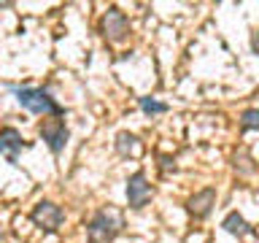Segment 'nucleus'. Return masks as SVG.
I'll list each match as a JSON object with an SVG mask.
<instances>
[{"mask_svg": "<svg viewBox=\"0 0 259 243\" xmlns=\"http://www.w3.org/2000/svg\"><path fill=\"white\" fill-rule=\"evenodd\" d=\"M16 103L30 113H40V116H65V108L52 97V92L44 87H11Z\"/></svg>", "mask_w": 259, "mask_h": 243, "instance_id": "1", "label": "nucleus"}, {"mask_svg": "<svg viewBox=\"0 0 259 243\" xmlns=\"http://www.w3.org/2000/svg\"><path fill=\"white\" fill-rule=\"evenodd\" d=\"M121 230H124V216L116 208H100L87 222V243H113Z\"/></svg>", "mask_w": 259, "mask_h": 243, "instance_id": "2", "label": "nucleus"}, {"mask_svg": "<svg viewBox=\"0 0 259 243\" xmlns=\"http://www.w3.org/2000/svg\"><path fill=\"white\" fill-rule=\"evenodd\" d=\"M30 219H32V222H35L44 232H57V230H60V224L65 222V211L57 206V202H52V200H40V202H35V206H32Z\"/></svg>", "mask_w": 259, "mask_h": 243, "instance_id": "3", "label": "nucleus"}, {"mask_svg": "<svg viewBox=\"0 0 259 243\" xmlns=\"http://www.w3.org/2000/svg\"><path fill=\"white\" fill-rule=\"evenodd\" d=\"M100 32H103V38L111 40V44L124 40L130 35V19H127V14L119 11L116 6L108 8V11L103 14V19H100Z\"/></svg>", "mask_w": 259, "mask_h": 243, "instance_id": "4", "label": "nucleus"}, {"mask_svg": "<svg viewBox=\"0 0 259 243\" xmlns=\"http://www.w3.org/2000/svg\"><path fill=\"white\" fill-rule=\"evenodd\" d=\"M38 133H40V138H44V143L49 146V151H52L54 157H57V154H62L65 143H68V138H70V130L65 127L62 116L44 122V125L38 127Z\"/></svg>", "mask_w": 259, "mask_h": 243, "instance_id": "5", "label": "nucleus"}, {"mask_svg": "<svg viewBox=\"0 0 259 243\" xmlns=\"http://www.w3.org/2000/svg\"><path fill=\"white\" fill-rule=\"evenodd\" d=\"M151 194H154V186L149 184V178H146V173H133L127 178V202H130V208H135V211H141L149 206V200H151Z\"/></svg>", "mask_w": 259, "mask_h": 243, "instance_id": "6", "label": "nucleus"}, {"mask_svg": "<svg viewBox=\"0 0 259 243\" xmlns=\"http://www.w3.org/2000/svg\"><path fill=\"white\" fill-rule=\"evenodd\" d=\"M30 141H24L22 133L16 127H3L0 130V154L11 162V165H19V154L30 149Z\"/></svg>", "mask_w": 259, "mask_h": 243, "instance_id": "7", "label": "nucleus"}, {"mask_svg": "<svg viewBox=\"0 0 259 243\" xmlns=\"http://www.w3.org/2000/svg\"><path fill=\"white\" fill-rule=\"evenodd\" d=\"M213 206H216V189H200L186 200V211H189L194 219H205Z\"/></svg>", "mask_w": 259, "mask_h": 243, "instance_id": "8", "label": "nucleus"}, {"mask_svg": "<svg viewBox=\"0 0 259 243\" xmlns=\"http://www.w3.org/2000/svg\"><path fill=\"white\" fill-rule=\"evenodd\" d=\"M222 227L230 235H235V238H243V235H254V227H251L246 219H243L238 211H230V214L224 216V222H222Z\"/></svg>", "mask_w": 259, "mask_h": 243, "instance_id": "9", "label": "nucleus"}, {"mask_svg": "<svg viewBox=\"0 0 259 243\" xmlns=\"http://www.w3.org/2000/svg\"><path fill=\"white\" fill-rule=\"evenodd\" d=\"M116 151L121 154V157H135V154L141 151V141H138V135L119 133L116 135Z\"/></svg>", "mask_w": 259, "mask_h": 243, "instance_id": "10", "label": "nucleus"}, {"mask_svg": "<svg viewBox=\"0 0 259 243\" xmlns=\"http://www.w3.org/2000/svg\"><path fill=\"white\" fill-rule=\"evenodd\" d=\"M240 130H243V133L259 130V108H246L240 113Z\"/></svg>", "mask_w": 259, "mask_h": 243, "instance_id": "11", "label": "nucleus"}, {"mask_svg": "<svg viewBox=\"0 0 259 243\" xmlns=\"http://www.w3.org/2000/svg\"><path fill=\"white\" fill-rule=\"evenodd\" d=\"M141 111L143 113H149V116H154V113H165L167 111V103H159V100H154V97H141Z\"/></svg>", "mask_w": 259, "mask_h": 243, "instance_id": "12", "label": "nucleus"}, {"mask_svg": "<svg viewBox=\"0 0 259 243\" xmlns=\"http://www.w3.org/2000/svg\"><path fill=\"white\" fill-rule=\"evenodd\" d=\"M251 157L248 154H235V170H240V173H254V165H248Z\"/></svg>", "mask_w": 259, "mask_h": 243, "instance_id": "13", "label": "nucleus"}, {"mask_svg": "<svg viewBox=\"0 0 259 243\" xmlns=\"http://www.w3.org/2000/svg\"><path fill=\"white\" fill-rule=\"evenodd\" d=\"M162 170H176V162L170 157H162Z\"/></svg>", "mask_w": 259, "mask_h": 243, "instance_id": "14", "label": "nucleus"}, {"mask_svg": "<svg viewBox=\"0 0 259 243\" xmlns=\"http://www.w3.org/2000/svg\"><path fill=\"white\" fill-rule=\"evenodd\" d=\"M251 49H254V54L259 57V30L254 32V38H251Z\"/></svg>", "mask_w": 259, "mask_h": 243, "instance_id": "15", "label": "nucleus"}, {"mask_svg": "<svg viewBox=\"0 0 259 243\" xmlns=\"http://www.w3.org/2000/svg\"><path fill=\"white\" fill-rule=\"evenodd\" d=\"M8 6H11V3H0V8H8Z\"/></svg>", "mask_w": 259, "mask_h": 243, "instance_id": "16", "label": "nucleus"}, {"mask_svg": "<svg viewBox=\"0 0 259 243\" xmlns=\"http://www.w3.org/2000/svg\"><path fill=\"white\" fill-rule=\"evenodd\" d=\"M0 240H3V230H0Z\"/></svg>", "mask_w": 259, "mask_h": 243, "instance_id": "17", "label": "nucleus"}]
</instances>
